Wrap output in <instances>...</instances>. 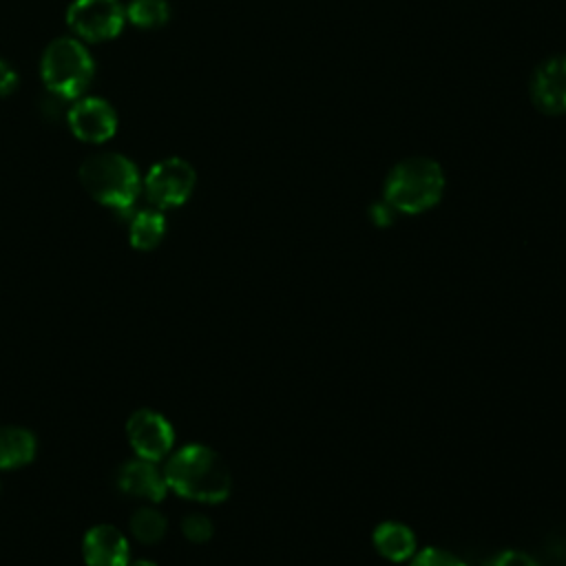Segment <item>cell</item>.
I'll use <instances>...</instances> for the list:
<instances>
[{"label": "cell", "mask_w": 566, "mask_h": 566, "mask_svg": "<svg viewBox=\"0 0 566 566\" xmlns=\"http://www.w3.org/2000/svg\"><path fill=\"white\" fill-rule=\"evenodd\" d=\"M117 486L122 493H126L130 497L148 500V502H161L168 493L164 473H159V469L150 460H144V458L130 460L119 467Z\"/></svg>", "instance_id": "cell-11"}, {"label": "cell", "mask_w": 566, "mask_h": 566, "mask_svg": "<svg viewBox=\"0 0 566 566\" xmlns=\"http://www.w3.org/2000/svg\"><path fill=\"white\" fill-rule=\"evenodd\" d=\"M533 104L548 115L566 113V55L546 57L531 80Z\"/></svg>", "instance_id": "cell-9"}, {"label": "cell", "mask_w": 566, "mask_h": 566, "mask_svg": "<svg viewBox=\"0 0 566 566\" xmlns=\"http://www.w3.org/2000/svg\"><path fill=\"white\" fill-rule=\"evenodd\" d=\"M371 544L380 557L394 564L409 562L418 551L416 533L407 524L396 520L380 522L371 533Z\"/></svg>", "instance_id": "cell-12"}, {"label": "cell", "mask_w": 566, "mask_h": 566, "mask_svg": "<svg viewBox=\"0 0 566 566\" xmlns=\"http://www.w3.org/2000/svg\"><path fill=\"white\" fill-rule=\"evenodd\" d=\"M69 126L82 142H106L117 130V115L113 106L102 97L77 99L69 111Z\"/></svg>", "instance_id": "cell-8"}, {"label": "cell", "mask_w": 566, "mask_h": 566, "mask_svg": "<svg viewBox=\"0 0 566 566\" xmlns=\"http://www.w3.org/2000/svg\"><path fill=\"white\" fill-rule=\"evenodd\" d=\"M126 438L135 453L144 460H161L175 442L172 424L153 409H137L126 420Z\"/></svg>", "instance_id": "cell-7"}, {"label": "cell", "mask_w": 566, "mask_h": 566, "mask_svg": "<svg viewBox=\"0 0 566 566\" xmlns=\"http://www.w3.org/2000/svg\"><path fill=\"white\" fill-rule=\"evenodd\" d=\"M84 190L115 212H128L139 195V172L135 164L117 153H99L80 166Z\"/></svg>", "instance_id": "cell-3"}, {"label": "cell", "mask_w": 566, "mask_h": 566, "mask_svg": "<svg viewBox=\"0 0 566 566\" xmlns=\"http://www.w3.org/2000/svg\"><path fill=\"white\" fill-rule=\"evenodd\" d=\"M181 533L186 535V539H190L195 544H203L212 537L214 528H212V522L206 515L190 513L181 520Z\"/></svg>", "instance_id": "cell-18"}, {"label": "cell", "mask_w": 566, "mask_h": 566, "mask_svg": "<svg viewBox=\"0 0 566 566\" xmlns=\"http://www.w3.org/2000/svg\"><path fill=\"white\" fill-rule=\"evenodd\" d=\"M486 566H539V564L528 553L504 551V553L495 555L491 562H486Z\"/></svg>", "instance_id": "cell-19"}, {"label": "cell", "mask_w": 566, "mask_h": 566, "mask_svg": "<svg viewBox=\"0 0 566 566\" xmlns=\"http://www.w3.org/2000/svg\"><path fill=\"white\" fill-rule=\"evenodd\" d=\"M369 217H371L374 226L387 228V226H391V221H394V217H396V210L382 199V201H376V203L369 208Z\"/></svg>", "instance_id": "cell-20"}, {"label": "cell", "mask_w": 566, "mask_h": 566, "mask_svg": "<svg viewBox=\"0 0 566 566\" xmlns=\"http://www.w3.org/2000/svg\"><path fill=\"white\" fill-rule=\"evenodd\" d=\"M166 234V219L157 210H139L128 226V239L135 250L148 252L155 250Z\"/></svg>", "instance_id": "cell-14"}, {"label": "cell", "mask_w": 566, "mask_h": 566, "mask_svg": "<svg viewBox=\"0 0 566 566\" xmlns=\"http://www.w3.org/2000/svg\"><path fill=\"white\" fill-rule=\"evenodd\" d=\"M126 13L119 0H75L66 11L69 27L88 42L115 38L124 27Z\"/></svg>", "instance_id": "cell-6"}, {"label": "cell", "mask_w": 566, "mask_h": 566, "mask_svg": "<svg viewBox=\"0 0 566 566\" xmlns=\"http://www.w3.org/2000/svg\"><path fill=\"white\" fill-rule=\"evenodd\" d=\"M195 168L181 159V157H168L157 161L146 179H144V190L146 197L150 199L153 206L159 210L164 208H177L188 201V197L195 190Z\"/></svg>", "instance_id": "cell-5"}, {"label": "cell", "mask_w": 566, "mask_h": 566, "mask_svg": "<svg viewBox=\"0 0 566 566\" xmlns=\"http://www.w3.org/2000/svg\"><path fill=\"white\" fill-rule=\"evenodd\" d=\"M166 528H168V522H166V515L159 509L139 506L130 515V533L142 544H157L159 539H164Z\"/></svg>", "instance_id": "cell-15"}, {"label": "cell", "mask_w": 566, "mask_h": 566, "mask_svg": "<svg viewBox=\"0 0 566 566\" xmlns=\"http://www.w3.org/2000/svg\"><path fill=\"white\" fill-rule=\"evenodd\" d=\"M15 86H18V73L4 60H0V97L11 95Z\"/></svg>", "instance_id": "cell-21"}, {"label": "cell", "mask_w": 566, "mask_h": 566, "mask_svg": "<svg viewBox=\"0 0 566 566\" xmlns=\"http://www.w3.org/2000/svg\"><path fill=\"white\" fill-rule=\"evenodd\" d=\"M126 18L139 29H159L170 18L166 0H133L126 9Z\"/></svg>", "instance_id": "cell-16"}, {"label": "cell", "mask_w": 566, "mask_h": 566, "mask_svg": "<svg viewBox=\"0 0 566 566\" xmlns=\"http://www.w3.org/2000/svg\"><path fill=\"white\" fill-rule=\"evenodd\" d=\"M164 478L170 491L203 504H219L232 491V475L228 464L217 451L197 442L186 444L170 455L164 469Z\"/></svg>", "instance_id": "cell-1"}, {"label": "cell", "mask_w": 566, "mask_h": 566, "mask_svg": "<svg viewBox=\"0 0 566 566\" xmlns=\"http://www.w3.org/2000/svg\"><path fill=\"white\" fill-rule=\"evenodd\" d=\"M126 566H157V564H153V562H148V559H137V562L126 564Z\"/></svg>", "instance_id": "cell-22"}, {"label": "cell", "mask_w": 566, "mask_h": 566, "mask_svg": "<svg viewBox=\"0 0 566 566\" xmlns=\"http://www.w3.org/2000/svg\"><path fill=\"white\" fill-rule=\"evenodd\" d=\"M409 566H467L458 555L438 548V546H427L413 553L409 559Z\"/></svg>", "instance_id": "cell-17"}, {"label": "cell", "mask_w": 566, "mask_h": 566, "mask_svg": "<svg viewBox=\"0 0 566 566\" xmlns=\"http://www.w3.org/2000/svg\"><path fill=\"white\" fill-rule=\"evenodd\" d=\"M35 436L15 424L0 427V469H18L35 458Z\"/></svg>", "instance_id": "cell-13"}, {"label": "cell", "mask_w": 566, "mask_h": 566, "mask_svg": "<svg viewBox=\"0 0 566 566\" xmlns=\"http://www.w3.org/2000/svg\"><path fill=\"white\" fill-rule=\"evenodd\" d=\"M128 553L124 533L113 524H95L84 533L82 557L86 566H126Z\"/></svg>", "instance_id": "cell-10"}, {"label": "cell", "mask_w": 566, "mask_h": 566, "mask_svg": "<svg viewBox=\"0 0 566 566\" xmlns=\"http://www.w3.org/2000/svg\"><path fill=\"white\" fill-rule=\"evenodd\" d=\"M444 195V170L431 157H407L391 166L382 184V199L402 214H420Z\"/></svg>", "instance_id": "cell-2"}, {"label": "cell", "mask_w": 566, "mask_h": 566, "mask_svg": "<svg viewBox=\"0 0 566 566\" xmlns=\"http://www.w3.org/2000/svg\"><path fill=\"white\" fill-rule=\"evenodd\" d=\"M42 82L60 99H77L93 80V60L73 38L53 40L42 55Z\"/></svg>", "instance_id": "cell-4"}]
</instances>
